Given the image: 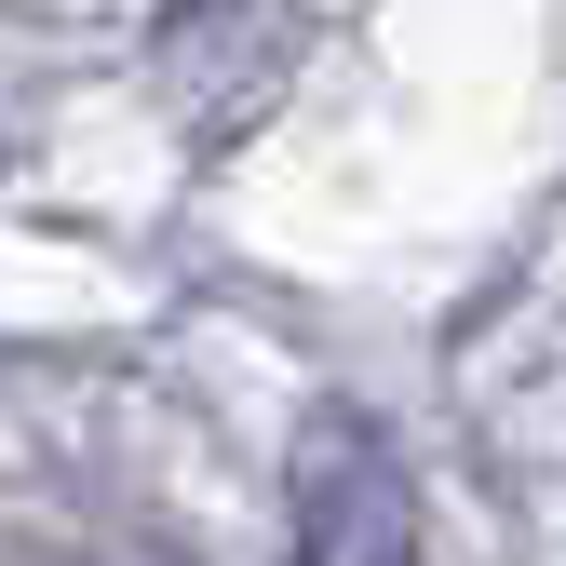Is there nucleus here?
Returning <instances> with one entry per match:
<instances>
[{"instance_id":"1","label":"nucleus","mask_w":566,"mask_h":566,"mask_svg":"<svg viewBox=\"0 0 566 566\" xmlns=\"http://www.w3.org/2000/svg\"><path fill=\"white\" fill-rule=\"evenodd\" d=\"M283 526H297V566H432L418 553L405 459L365 418H311L297 432V459H283Z\"/></svg>"}]
</instances>
